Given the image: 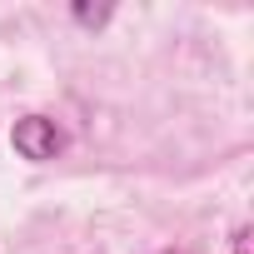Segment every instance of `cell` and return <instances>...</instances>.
Here are the masks:
<instances>
[{
	"mask_svg": "<svg viewBox=\"0 0 254 254\" xmlns=\"http://www.w3.org/2000/svg\"><path fill=\"white\" fill-rule=\"evenodd\" d=\"M10 145H15L20 160H30V165H50V160L65 150V130H60L50 115H20V120L10 125Z\"/></svg>",
	"mask_w": 254,
	"mask_h": 254,
	"instance_id": "cell-1",
	"label": "cell"
},
{
	"mask_svg": "<svg viewBox=\"0 0 254 254\" xmlns=\"http://www.w3.org/2000/svg\"><path fill=\"white\" fill-rule=\"evenodd\" d=\"M160 254H185V249H160Z\"/></svg>",
	"mask_w": 254,
	"mask_h": 254,
	"instance_id": "cell-3",
	"label": "cell"
},
{
	"mask_svg": "<svg viewBox=\"0 0 254 254\" xmlns=\"http://www.w3.org/2000/svg\"><path fill=\"white\" fill-rule=\"evenodd\" d=\"M70 15H75L80 25H105V20H110V5H75Z\"/></svg>",
	"mask_w": 254,
	"mask_h": 254,
	"instance_id": "cell-2",
	"label": "cell"
}]
</instances>
